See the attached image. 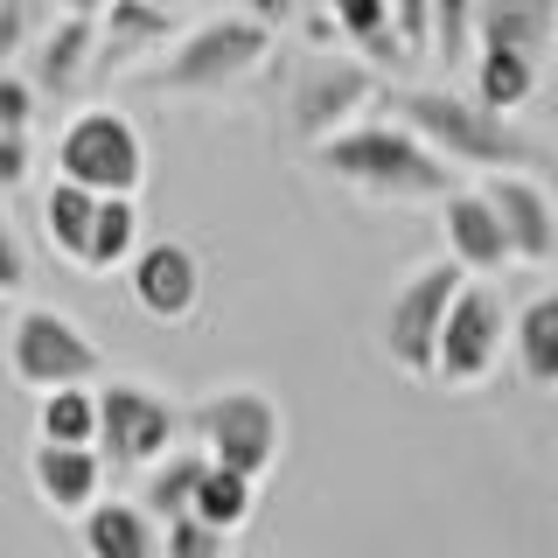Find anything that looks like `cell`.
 <instances>
[{
  "instance_id": "obj_1",
  "label": "cell",
  "mask_w": 558,
  "mask_h": 558,
  "mask_svg": "<svg viewBox=\"0 0 558 558\" xmlns=\"http://www.w3.org/2000/svg\"><path fill=\"white\" fill-rule=\"evenodd\" d=\"M377 105L391 112V126L398 133H412L418 147L433 154V161H447V168H488V174H502V168H537L545 154L523 140L510 119H488L475 112L468 98H453L440 92V84H384Z\"/></svg>"
},
{
  "instance_id": "obj_2",
  "label": "cell",
  "mask_w": 558,
  "mask_h": 558,
  "mask_svg": "<svg viewBox=\"0 0 558 558\" xmlns=\"http://www.w3.org/2000/svg\"><path fill=\"white\" fill-rule=\"evenodd\" d=\"M314 168L336 174V182L363 189V196H384V203H426V196H453V168L433 161L412 133H398L391 119H371V126H349L336 140L314 147Z\"/></svg>"
},
{
  "instance_id": "obj_3",
  "label": "cell",
  "mask_w": 558,
  "mask_h": 558,
  "mask_svg": "<svg viewBox=\"0 0 558 558\" xmlns=\"http://www.w3.org/2000/svg\"><path fill=\"white\" fill-rule=\"evenodd\" d=\"M266 57H272L266 14H209V22L174 35V49L147 70V84L168 98H217L231 84H244Z\"/></svg>"
},
{
  "instance_id": "obj_4",
  "label": "cell",
  "mask_w": 558,
  "mask_h": 558,
  "mask_svg": "<svg viewBox=\"0 0 558 558\" xmlns=\"http://www.w3.org/2000/svg\"><path fill=\"white\" fill-rule=\"evenodd\" d=\"M57 182L84 189V196L112 203L147 182V147H140L133 119L126 112H105V105H84V112H70V126L57 133Z\"/></svg>"
},
{
  "instance_id": "obj_5",
  "label": "cell",
  "mask_w": 558,
  "mask_h": 558,
  "mask_svg": "<svg viewBox=\"0 0 558 558\" xmlns=\"http://www.w3.org/2000/svg\"><path fill=\"white\" fill-rule=\"evenodd\" d=\"M189 433H196V453L209 468H231L244 482H266L279 461V405L252 384H231V391H209L196 412H189Z\"/></svg>"
},
{
  "instance_id": "obj_6",
  "label": "cell",
  "mask_w": 558,
  "mask_h": 558,
  "mask_svg": "<svg viewBox=\"0 0 558 558\" xmlns=\"http://www.w3.org/2000/svg\"><path fill=\"white\" fill-rule=\"evenodd\" d=\"M105 371L98 342L70 322L63 307H22L8 328V377L22 391H92Z\"/></svg>"
},
{
  "instance_id": "obj_7",
  "label": "cell",
  "mask_w": 558,
  "mask_h": 558,
  "mask_svg": "<svg viewBox=\"0 0 558 558\" xmlns=\"http://www.w3.org/2000/svg\"><path fill=\"white\" fill-rule=\"evenodd\" d=\"M377 92H384L377 70H363L356 57H328V49H314V57L301 63V77H293L287 126L314 154L322 140H336V133L356 126V112H363V105H377Z\"/></svg>"
},
{
  "instance_id": "obj_8",
  "label": "cell",
  "mask_w": 558,
  "mask_h": 558,
  "mask_svg": "<svg viewBox=\"0 0 558 558\" xmlns=\"http://www.w3.org/2000/svg\"><path fill=\"white\" fill-rule=\"evenodd\" d=\"M92 405H98V461H119V468H154L161 453H174L182 412H174L168 398L154 391V384L105 377V384H92Z\"/></svg>"
},
{
  "instance_id": "obj_9",
  "label": "cell",
  "mask_w": 558,
  "mask_h": 558,
  "mask_svg": "<svg viewBox=\"0 0 558 558\" xmlns=\"http://www.w3.org/2000/svg\"><path fill=\"white\" fill-rule=\"evenodd\" d=\"M502 336H510L502 293L482 287V279H468V287L453 293L447 322H440V342H433V384H447V391L482 384V377L502 363Z\"/></svg>"
},
{
  "instance_id": "obj_10",
  "label": "cell",
  "mask_w": 558,
  "mask_h": 558,
  "mask_svg": "<svg viewBox=\"0 0 558 558\" xmlns=\"http://www.w3.org/2000/svg\"><path fill=\"white\" fill-rule=\"evenodd\" d=\"M461 287L468 279L453 272L447 258H433V266H418L405 287L391 293V307H384V356L405 377H433V342H440V322H447V307H453Z\"/></svg>"
},
{
  "instance_id": "obj_11",
  "label": "cell",
  "mask_w": 558,
  "mask_h": 558,
  "mask_svg": "<svg viewBox=\"0 0 558 558\" xmlns=\"http://www.w3.org/2000/svg\"><path fill=\"white\" fill-rule=\"evenodd\" d=\"M92 63H98V8H63V14H49L43 35H35L22 77H28L35 98L70 105L84 84H92Z\"/></svg>"
},
{
  "instance_id": "obj_12",
  "label": "cell",
  "mask_w": 558,
  "mask_h": 558,
  "mask_svg": "<svg viewBox=\"0 0 558 558\" xmlns=\"http://www.w3.org/2000/svg\"><path fill=\"white\" fill-rule=\"evenodd\" d=\"M126 287H133V307L140 314H154V322H189L196 301H203V266H196L189 244L154 238V244H140V252H133Z\"/></svg>"
},
{
  "instance_id": "obj_13",
  "label": "cell",
  "mask_w": 558,
  "mask_h": 558,
  "mask_svg": "<svg viewBox=\"0 0 558 558\" xmlns=\"http://www.w3.org/2000/svg\"><path fill=\"white\" fill-rule=\"evenodd\" d=\"M482 203L496 209L510 258H523V266H545V258L558 252V209H551V196L531 182V174H488V182H482Z\"/></svg>"
},
{
  "instance_id": "obj_14",
  "label": "cell",
  "mask_w": 558,
  "mask_h": 558,
  "mask_svg": "<svg viewBox=\"0 0 558 558\" xmlns=\"http://www.w3.org/2000/svg\"><path fill=\"white\" fill-rule=\"evenodd\" d=\"M174 35H182V14L174 8L112 0V8H98V63H92V77H112V70H126L133 57H161V49H174Z\"/></svg>"
},
{
  "instance_id": "obj_15",
  "label": "cell",
  "mask_w": 558,
  "mask_h": 558,
  "mask_svg": "<svg viewBox=\"0 0 558 558\" xmlns=\"http://www.w3.org/2000/svg\"><path fill=\"white\" fill-rule=\"evenodd\" d=\"M440 231H447V266L461 279L510 266V244H502V223H496V209L482 203V189H453L440 203Z\"/></svg>"
},
{
  "instance_id": "obj_16",
  "label": "cell",
  "mask_w": 558,
  "mask_h": 558,
  "mask_svg": "<svg viewBox=\"0 0 558 558\" xmlns=\"http://www.w3.org/2000/svg\"><path fill=\"white\" fill-rule=\"evenodd\" d=\"M28 482H35V496H43L57 517H84L92 502H105V461L92 447H43L35 440Z\"/></svg>"
},
{
  "instance_id": "obj_17",
  "label": "cell",
  "mask_w": 558,
  "mask_h": 558,
  "mask_svg": "<svg viewBox=\"0 0 558 558\" xmlns=\"http://www.w3.org/2000/svg\"><path fill=\"white\" fill-rule=\"evenodd\" d=\"M558 43V8L551 0H502V8H475V49H510V57L545 70Z\"/></svg>"
},
{
  "instance_id": "obj_18",
  "label": "cell",
  "mask_w": 558,
  "mask_h": 558,
  "mask_svg": "<svg viewBox=\"0 0 558 558\" xmlns=\"http://www.w3.org/2000/svg\"><path fill=\"white\" fill-rule=\"evenodd\" d=\"M77 545H84V558H161V531L147 523L140 502L112 496L77 517Z\"/></svg>"
},
{
  "instance_id": "obj_19",
  "label": "cell",
  "mask_w": 558,
  "mask_h": 558,
  "mask_svg": "<svg viewBox=\"0 0 558 558\" xmlns=\"http://www.w3.org/2000/svg\"><path fill=\"white\" fill-rule=\"evenodd\" d=\"M510 356L531 391H558V287L510 314Z\"/></svg>"
},
{
  "instance_id": "obj_20",
  "label": "cell",
  "mask_w": 558,
  "mask_h": 558,
  "mask_svg": "<svg viewBox=\"0 0 558 558\" xmlns=\"http://www.w3.org/2000/svg\"><path fill=\"white\" fill-rule=\"evenodd\" d=\"M537 98V63L510 57V49H475V63H468V105L488 119H510L517 105Z\"/></svg>"
},
{
  "instance_id": "obj_21",
  "label": "cell",
  "mask_w": 558,
  "mask_h": 558,
  "mask_svg": "<svg viewBox=\"0 0 558 558\" xmlns=\"http://www.w3.org/2000/svg\"><path fill=\"white\" fill-rule=\"evenodd\" d=\"M203 453L196 447H174V453H161V461L147 468V482H140V510H147V523L161 531V523H182L189 517V502H196V482H203Z\"/></svg>"
},
{
  "instance_id": "obj_22",
  "label": "cell",
  "mask_w": 558,
  "mask_h": 558,
  "mask_svg": "<svg viewBox=\"0 0 558 558\" xmlns=\"http://www.w3.org/2000/svg\"><path fill=\"white\" fill-rule=\"evenodd\" d=\"M252 510H258V482L231 475V468H203V482H196V502H189V517H196L203 531H217V537H238L244 523H252Z\"/></svg>"
},
{
  "instance_id": "obj_23",
  "label": "cell",
  "mask_w": 558,
  "mask_h": 558,
  "mask_svg": "<svg viewBox=\"0 0 558 558\" xmlns=\"http://www.w3.org/2000/svg\"><path fill=\"white\" fill-rule=\"evenodd\" d=\"M92 217H98V196H84V189H70V182H49L43 231H49V244H57L70 266H84V252H92Z\"/></svg>"
},
{
  "instance_id": "obj_24",
  "label": "cell",
  "mask_w": 558,
  "mask_h": 558,
  "mask_svg": "<svg viewBox=\"0 0 558 558\" xmlns=\"http://www.w3.org/2000/svg\"><path fill=\"white\" fill-rule=\"evenodd\" d=\"M35 440L43 447H92L98 453V405L92 391H49L35 405Z\"/></svg>"
},
{
  "instance_id": "obj_25",
  "label": "cell",
  "mask_w": 558,
  "mask_h": 558,
  "mask_svg": "<svg viewBox=\"0 0 558 558\" xmlns=\"http://www.w3.org/2000/svg\"><path fill=\"white\" fill-rule=\"evenodd\" d=\"M133 252H140V209H133L126 196L98 203V217H92V252H84V272L133 266Z\"/></svg>"
},
{
  "instance_id": "obj_26",
  "label": "cell",
  "mask_w": 558,
  "mask_h": 558,
  "mask_svg": "<svg viewBox=\"0 0 558 558\" xmlns=\"http://www.w3.org/2000/svg\"><path fill=\"white\" fill-rule=\"evenodd\" d=\"M426 57L475 63V8H468V0H440V8H426Z\"/></svg>"
},
{
  "instance_id": "obj_27",
  "label": "cell",
  "mask_w": 558,
  "mask_h": 558,
  "mask_svg": "<svg viewBox=\"0 0 558 558\" xmlns=\"http://www.w3.org/2000/svg\"><path fill=\"white\" fill-rule=\"evenodd\" d=\"M43 28H49V8H28V0H0V70H14V57H28Z\"/></svg>"
},
{
  "instance_id": "obj_28",
  "label": "cell",
  "mask_w": 558,
  "mask_h": 558,
  "mask_svg": "<svg viewBox=\"0 0 558 558\" xmlns=\"http://www.w3.org/2000/svg\"><path fill=\"white\" fill-rule=\"evenodd\" d=\"M223 545H231V537L203 531L196 517H182V523H161V558H223Z\"/></svg>"
},
{
  "instance_id": "obj_29",
  "label": "cell",
  "mask_w": 558,
  "mask_h": 558,
  "mask_svg": "<svg viewBox=\"0 0 558 558\" xmlns=\"http://www.w3.org/2000/svg\"><path fill=\"white\" fill-rule=\"evenodd\" d=\"M384 22H391V0H342L336 8V35H349V43H371V35H384Z\"/></svg>"
},
{
  "instance_id": "obj_30",
  "label": "cell",
  "mask_w": 558,
  "mask_h": 558,
  "mask_svg": "<svg viewBox=\"0 0 558 558\" xmlns=\"http://www.w3.org/2000/svg\"><path fill=\"white\" fill-rule=\"evenodd\" d=\"M35 126V92L22 70H0V133H28Z\"/></svg>"
},
{
  "instance_id": "obj_31",
  "label": "cell",
  "mask_w": 558,
  "mask_h": 558,
  "mask_svg": "<svg viewBox=\"0 0 558 558\" xmlns=\"http://www.w3.org/2000/svg\"><path fill=\"white\" fill-rule=\"evenodd\" d=\"M35 168V140L28 133H0V189H22Z\"/></svg>"
},
{
  "instance_id": "obj_32",
  "label": "cell",
  "mask_w": 558,
  "mask_h": 558,
  "mask_svg": "<svg viewBox=\"0 0 558 558\" xmlns=\"http://www.w3.org/2000/svg\"><path fill=\"white\" fill-rule=\"evenodd\" d=\"M22 287H28V252L14 238V223L0 217V293H22Z\"/></svg>"
},
{
  "instance_id": "obj_33",
  "label": "cell",
  "mask_w": 558,
  "mask_h": 558,
  "mask_svg": "<svg viewBox=\"0 0 558 558\" xmlns=\"http://www.w3.org/2000/svg\"><path fill=\"white\" fill-rule=\"evenodd\" d=\"M545 168H551V189H545V196H551V203H558V154H551V161H545Z\"/></svg>"
}]
</instances>
